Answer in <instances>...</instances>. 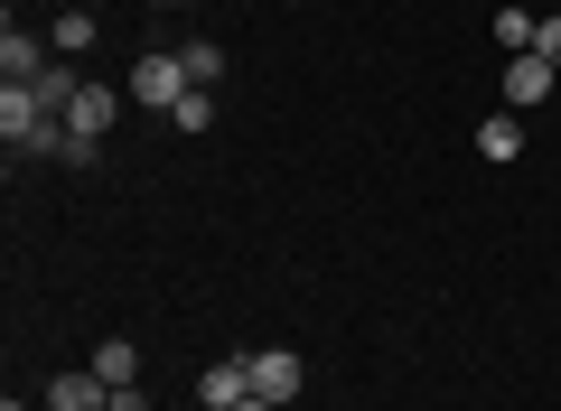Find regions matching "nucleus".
Wrapping results in <instances>:
<instances>
[{
  "instance_id": "f257e3e1",
  "label": "nucleus",
  "mask_w": 561,
  "mask_h": 411,
  "mask_svg": "<svg viewBox=\"0 0 561 411\" xmlns=\"http://www.w3.org/2000/svg\"><path fill=\"white\" fill-rule=\"evenodd\" d=\"M0 140H10V150H20V159H57V140H66V122L57 113H47V103L38 94H28V84H0Z\"/></svg>"
},
{
  "instance_id": "f03ea898",
  "label": "nucleus",
  "mask_w": 561,
  "mask_h": 411,
  "mask_svg": "<svg viewBox=\"0 0 561 411\" xmlns=\"http://www.w3.org/2000/svg\"><path fill=\"white\" fill-rule=\"evenodd\" d=\"M131 103H150V113H179L187 94H197V76H187V57H131V84H122Z\"/></svg>"
},
{
  "instance_id": "7ed1b4c3",
  "label": "nucleus",
  "mask_w": 561,
  "mask_h": 411,
  "mask_svg": "<svg viewBox=\"0 0 561 411\" xmlns=\"http://www.w3.org/2000/svg\"><path fill=\"white\" fill-rule=\"evenodd\" d=\"M243 374H253V392H262V402H280V411L300 402V384H309V365H300L290 346H262V355H243Z\"/></svg>"
},
{
  "instance_id": "20e7f679",
  "label": "nucleus",
  "mask_w": 561,
  "mask_h": 411,
  "mask_svg": "<svg viewBox=\"0 0 561 411\" xmlns=\"http://www.w3.org/2000/svg\"><path fill=\"white\" fill-rule=\"evenodd\" d=\"M552 84H561V66L552 57H505V113H534V103H552Z\"/></svg>"
},
{
  "instance_id": "39448f33",
  "label": "nucleus",
  "mask_w": 561,
  "mask_h": 411,
  "mask_svg": "<svg viewBox=\"0 0 561 411\" xmlns=\"http://www.w3.org/2000/svg\"><path fill=\"white\" fill-rule=\"evenodd\" d=\"M47 66H57V47H47V38H28L20 20L0 28V76H10V84H38Z\"/></svg>"
},
{
  "instance_id": "423d86ee",
  "label": "nucleus",
  "mask_w": 561,
  "mask_h": 411,
  "mask_svg": "<svg viewBox=\"0 0 561 411\" xmlns=\"http://www.w3.org/2000/svg\"><path fill=\"white\" fill-rule=\"evenodd\" d=\"M243 392H253V374H243V355H225V365H206V374H197V402H206V411H234Z\"/></svg>"
},
{
  "instance_id": "0eeeda50",
  "label": "nucleus",
  "mask_w": 561,
  "mask_h": 411,
  "mask_svg": "<svg viewBox=\"0 0 561 411\" xmlns=\"http://www.w3.org/2000/svg\"><path fill=\"white\" fill-rule=\"evenodd\" d=\"M103 402H113V384H103L94 365H84V374H57V384H47V411H103Z\"/></svg>"
},
{
  "instance_id": "6e6552de",
  "label": "nucleus",
  "mask_w": 561,
  "mask_h": 411,
  "mask_svg": "<svg viewBox=\"0 0 561 411\" xmlns=\"http://www.w3.org/2000/svg\"><path fill=\"white\" fill-rule=\"evenodd\" d=\"M515 150H524V113H486L478 122V159H496V169H505Z\"/></svg>"
},
{
  "instance_id": "1a4fd4ad",
  "label": "nucleus",
  "mask_w": 561,
  "mask_h": 411,
  "mask_svg": "<svg viewBox=\"0 0 561 411\" xmlns=\"http://www.w3.org/2000/svg\"><path fill=\"white\" fill-rule=\"evenodd\" d=\"M94 374H103V384H140V346H131V336H103V346H94Z\"/></svg>"
},
{
  "instance_id": "9d476101",
  "label": "nucleus",
  "mask_w": 561,
  "mask_h": 411,
  "mask_svg": "<svg viewBox=\"0 0 561 411\" xmlns=\"http://www.w3.org/2000/svg\"><path fill=\"white\" fill-rule=\"evenodd\" d=\"M28 94H38V103H47V113H57V122H66V103H76V94H84V84H76V66H66V57H57V66H47V76H38V84H28Z\"/></svg>"
},
{
  "instance_id": "9b49d317",
  "label": "nucleus",
  "mask_w": 561,
  "mask_h": 411,
  "mask_svg": "<svg viewBox=\"0 0 561 411\" xmlns=\"http://www.w3.org/2000/svg\"><path fill=\"white\" fill-rule=\"evenodd\" d=\"M47 47H57V57H76V47H94V10H66V20L47 28Z\"/></svg>"
},
{
  "instance_id": "f8f14e48",
  "label": "nucleus",
  "mask_w": 561,
  "mask_h": 411,
  "mask_svg": "<svg viewBox=\"0 0 561 411\" xmlns=\"http://www.w3.org/2000/svg\"><path fill=\"white\" fill-rule=\"evenodd\" d=\"M169 122H179V132H216V84H197V94H187Z\"/></svg>"
},
{
  "instance_id": "ddd939ff",
  "label": "nucleus",
  "mask_w": 561,
  "mask_h": 411,
  "mask_svg": "<svg viewBox=\"0 0 561 411\" xmlns=\"http://www.w3.org/2000/svg\"><path fill=\"white\" fill-rule=\"evenodd\" d=\"M179 57H187V76H197V84H216V76H225V47H216V38H187Z\"/></svg>"
},
{
  "instance_id": "4468645a",
  "label": "nucleus",
  "mask_w": 561,
  "mask_h": 411,
  "mask_svg": "<svg viewBox=\"0 0 561 411\" xmlns=\"http://www.w3.org/2000/svg\"><path fill=\"white\" fill-rule=\"evenodd\" d=\"M534 28H542V20H524V10H496V47H515V57L534 47Z\"/></svg>"
},
{
  "instance_id": "2eb2a0df",
  "label": "nucleus",
  "mask_w": 561,
  "mask_h": 411,
  "mask_svg": "<svg viewBox=\"0 0 561 411\" xmlns=\"http://www.w3.org/2000/svg\"><path fill=\"white\" fill-rule=\"evenodd\" d=\"M534 57H552V66H561V10H552V20L534 28Z\"/></svg>"
},
{
  "instance_id": "dca6fc26",
  "label": "nucleus",
  "mask_w": 561,
  "mask_h": 411,
  "mask_svg": "<svg viewBox=\"0 0 561 411\" xmlns=\"http://www.w3.org/2000/svg\"><path fill=\"white\" fill-rule=\"evenodd\" d=\"M103 411H150V392H140V384H113V402H103Z\"/></svg>"
},
{
  "instance_id": "f3484780",
  "label": "nucleus",
  "mask_w": 561,
  "mask_h": 411,
  "mask_svg": "<svg viewBox=\"0 0 561 411\" xmlns=\"http://www.w3.org/2000/svg\"><path fill=\"white\" fill-rule=\"evenodd\" d=\"M234 411H280V402H262V392H243V402H234Z\"/></svg>"
},
{
  "instance_id": "a211bd4d",
  "label": "nucleus",
  "mask_w": 561,
  "mask_h": 411,
  "mask_svg": "<svg viewBox=\"0 0 561 411\" xmlns=\"http://www.w3.org/2000/svg\"><path fill=\"white\" fill-rule=\"evenodd\" d=\"M0 411H28V402H20V392H10V402H0Z\"/></svg>"
}]
</instances>
